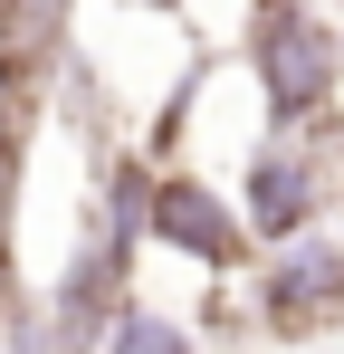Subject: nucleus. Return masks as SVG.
I'll return each instance as SVG.
<instances>
[{"label":"nucleus","mask_w":344,"mask_h":354,"mask_svg":"<svg viewBox=\"0 0 344 354\" xmlns=\"http://www.w3.org/2000/svg\"><path fill=\"white\" fill-rule=\"evenodd\" d=\"M249 77H258V106L268 124H316L344 86V39L306 10V0H258L249 10Z\"/></svg>","instance_id":"f257e3e1"},{"label":"nucleus","mask_w":344,"mask_h":354,"mask_svg":"<svg viewBox=\"0 0 344 354\" xmlns=\"http://www.w3.org/2000/svg\"><path fill=\"white\" fill-rule=\"evenodd\" d=\"M258 326L268 335H325V326H344V239H325V230H296V239H278L268 259H258Z\"/></svg>","instance_id":"f03ea898"},{"label":"nucleus","mask_w":344,"mask_h":354,"mask_svg":"<svg viewBox=\"0 0 344 354\" xmlns=\"http://www.w3.org/2000/svg\"><path fill=\"white\" fill-rule=\"evenodd\" d=\"M153 249L211 268V278H239V268L258 259V230H249V211L220 201L201 173H153Z\"/></svg>","instance_id":"7ed1b4c3"},{"label":"nucleus","mask_w":344,"mask_h":354,"mask_svg":"<svg viewBox=\"0 0 344 354\" xmlns=\"http://www.w3.org/2000/svg\"><path fill=\"white\" fill-rule=\"evenodd\" d=\"M239 211H249V230L258 249H278V239L316 230V211H325V163H316V144H306V124H268V144L249 153V182H239Z\"/></svg>","instance_id":"20e7f679"},{"label":"nucleus","mask_w":344,"mask_h":354,"mask_svg":"<svg viewBox=\"0 0 344 354\" xmlns=\"http://www.w3.org/2000/svg\"><path fill=\"white\" fill-rule=\"evenodd\" d=\"M77 0H0V106H39V86L67 58Z\"/></svg>","instance_id":"39448f33"},{"label":"nucleus","mask_w":344,"mask_h":354,"mask_svg":"<svg viewBox=\"0 0 344 354\" xmlns=\"http://www.w3.org/2000/svg\"><path fill=\"white\" fill-rule=\"evenodd\" d=\"M29 115H39V106H0V316L19 306V182H29Z\"/></svg>","instance_id":"423d86ee"},{"label":"nucleus","mask_w":344,"mask_h":354,"mask_svg":"<svg viewBox=\"0 0 344 354\" xmlns=\"http://www.w3.org/2000/svg\"><path fill=\"white\" fill-rule=\"evenodd\" d=\"M96 354H191V335L172 326L163 306H144V297H124V316L106 326V345Z\"/></svg>","instance_id":"0eeeda50"},{"label":"nucleus","mask_w":344,"mask_h":354,"mask_svg":"<svg viewBox=\"0 0 344 354\" xmlns=\"http://www.w3.org/2000/svg\"><path fill=\"white\" fill-rule=\"evenodd\" d=\"M0 354H57V326H48V297H19L0 316Z\"/></svg>","instance_id":"6e6552de"},{"label":"nucleus","mask_w":344,"mask_h":354,"mask_svg":"<svg viewBox=\"0 0 344 354\" xmlns=\"http://www.w3.org/2000/svg\"><path fill=\"white\" fill-rule=\"evenodd\" d=\"M124 10H153V19H172V10H182V0H124Z\"/></svg>","instance_id":"1a4fd4ad"}]
</instances>
